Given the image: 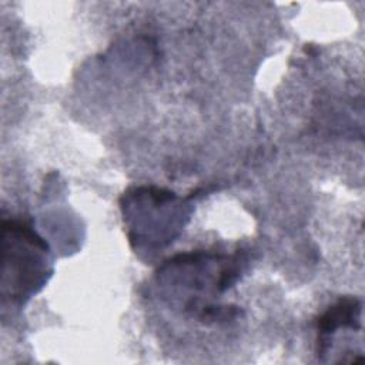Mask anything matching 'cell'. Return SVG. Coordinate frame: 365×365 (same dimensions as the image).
<instances>
[{
	"label": "cell",
	"instance_id": "2",
	"mask_svg": "<svg viewBox=\"0 0 365 365\" xmlns=\"http://www.w3.org/2000/svg\"><path fill=\"white\" fill-rule=\"evenodd\" d=\"M346 328L361 331V302L355 298L339 299L319 317L318 344H322L339 329Z\"/></svg>",
	"mask_w": 365,
	"mask_h": 365
},
{
	"label": "cell",
	"instance_id": "1",
	"mask_svg": "<svg viewBox=\"0 0 365 365\" xmlns=\"http://www.w3.org/2000/svg\"><path fill=\"white\" fill-rule=\"evenodd\" d=\"M1 299L13 305L24 304L53 272L46 241L21 221L1 222Z\"/></svg>",
	"mask_w": 365,
	"mask_h": 365
}]
</instances>
